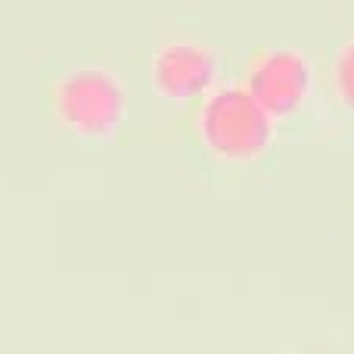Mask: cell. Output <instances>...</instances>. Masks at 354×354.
I'll list each match as a JSON object with an SVG mask.
<instances>
[{
  "mask_svg": "<svg viewBox=\"0 0 354 354\" xmlns=\"http://www.w3.org/2000/svg\"><path fill=\"white\" fill-rule=\"evenodd\" d=\"M202 137L227 159H252L270 140V115L249 91H218L202 109Z\"/></svg>",
  "mask_w": 354,
  "mask_h": 354,
  "instance_id": "obj_1",
  "label": "cell"
},
{
  "mask_svg": "<svg viewBox=\"0 0 354 354\" xmlns=\"http://www.w3.org/2000/svg\"><path fill=\"white\" fill-rule=\"evenodd\" d=\"M124 112V93L118 81L97 68L72 72L59 87V115L78 134H109Z\"/></svg>",
  "mask_w": 354,
  "mask_h": 354,
  "instance_id": "obj_2",
  "label": "cell"
},
{
  "mask_svg": "<svg viewBox=\"0 0 354 354\" xmlns=\"http://www.w3.org/2000/svg\"><path fill=\"white\" fill-rule=\"evenodd\" d=\"M308 91V66L292 50L268 53L249 78V93L268 115H289L301 106Z\"/></svg>",
  "mask_w": 354,
  "mask_h": 354,
  "instance_id": "obj_3",
  "label": "cell"
},
{
  "mask_svg": "<svg viewBox=\"0 0 354 354\" xmlns=\"http://www.w3.org/2000/svg\"><path fill=\"white\" fill-rule=\"evenodd\" d=\"M156 84L165 97L189 100L202 93L214 78V56L196 44H171L156 56Z\"/></svg>",
  "mask_w": 354,
  "mask_h": 354,
  "instance_id": "obj_4",
  "label": "cell"
},
{
  "mask_svg": "<svg viewBox=\"0 0 354 354\" xmlns=\"http://www.w3.org/2000/svg\"><path fill=\"white\" fill-rule=\"evenodd\" d=\"M336 84H339V93L345 97V103L354 109V41L342 50L336 62Z\"/></svg>",
  "mask_w": 354,
  "mask_h": 354,
  "instance_id": "obj_5",
  "label": "cell"
}]
</instances>
